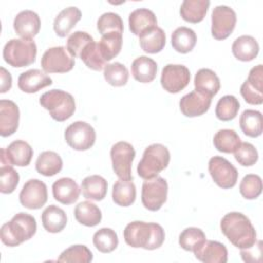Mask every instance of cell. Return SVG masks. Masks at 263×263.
<instances>
[{"label": "cell", "mask_w": 263, "mask_h": 263, "mask_svg": "<svg viewBox=\"0 0 263 263\" xmlns=\"http://www.w3.org/2000/svg\"><path fill=\"white\" fill-rule=\"evenodd\" d=\"M36 171L45 177H51L61 172L63 167V160L61 156L54 151H44L37 157Z\"/></svg>", "instance_id": "obj_32"}, {"label": "cell", "mask_w": 263, "mask_h": 263, "mask_svg": "<svg viewBox=\"0 0 263 263\" xmlns=\"http://www.w3.org/2000/svg\"><path fill=\"white\" fill-rule=\"evenodd\" d=\"M209 173L214 182L223 189L234 187L238 179L236 167L222 156H213L209 160Z\"/></svg>", "instance_id": "obj_11"}, {"label": "cell", "mask_w": 263, "mask_h": 263, "mask_svg": "<svg viewBox=\"0 0 263 263\" xmlns=\"http://www.w3.org/2000/svg\"><path fill=\"white\" fill-rule=\"evenodd\" d=\"M171 154L168 149L162 144L149 145L140 160L137 172L144 180H150L158 176L170 163Z\"/></svg>", "instance_id": "obj_4"}, {"label": "cell", "mask_w": 263, "mask_h": 263, "mask_svg": "<svg viewBox=\"0 0 263 263\" xmlns=\"http://www.w3.org/2000/svg\"><path fill=\"white\" fill-rule=\"evenodd\" d=\"M239 125L245 135L251 138L261 136L263 130V120L260 111L248 109L239 117Z\"/></svg>", "instance_id": "obj_34"}, {"label": "cell", "mask_w": 263, "mask_h": 263, "mask_svg": "<svg viewBox=\"0 0 263 263\" xmlns=\"http://www.w3.org/2000/svg\"><path fill=\"white\" fill-rule=\"evenodd\" d=\"M81 18V11L76 6L63 9L53 21V30L60 37H66Z\"/></svg>", "instance_id": "obj_23"}, {"label": "cell", "mask_w": 263, "mask_h": 263, "mask_svg": "<svg viewBox=\"0 0 263 263\" xmlns=\"http://www.w3.org/2000/svg\"><path fill=\"white\" fill-rule=\"evenodd\" d=\"M0 77H1V85H0V92L4 93L7 90H9L11 88V84H12V78L10 73L4 68L1 67L0 68Z\"/></svg>", "instance_id": "obj_51"}, {"label": "cell", "mask_w": 263, "mask_h": 263, "mask_svg": "<svg viewBox=\"0 0 263 263\" xmlns=\"http://www.w3.org/2000/svg\"><path fill=\"white\" fill-rule=\"evenodd\" d=\"M157 73V64L151 58L141 55L132 63V74L141 83H149L154 80Z\"/></svg>", "instance_id": "obj_27"}, {"label": "cell", "mask_w": 263, "mask_h": 263, "mask_svg": "<svg viewBox=\"0 0 263 263\" xmlns=\"http://www.w3.org/2000/svg\"><path fill=\"white\" fill-rule=\"evenodd\" d=\"M196 34L188 27H179L172 33V46L180 53L191 51L196 44Z\"/></svg>", "instance_id": "obj_35"}, {"label": "cell", "mask_w": 263, "mask_h": 263, "mask_svg": "<svg viewBox=\"0 0 263 263\" xmlns=\"http://www.w3.org/2000/svg\"><path fill=\"white\" fill-rule=\"evenodd\" d=\"M99 50L105 62L111 61L121 50L122 47V34L118 32H110L102 35L98 43Z\"/></svg>", "instance_id": "obj_36"}, {"label": "cell", "mask_w": 263, "mask_h": 263, "mask_svg": "<svg viewBox=\"0 0 263 263\" xmlns=\"http://www.w3.org/2000/svg\"><path fill=\"white\" fill-rule=\"evenodd\" d=\"M80 188L71 178H61L52 184V194L55 200L63 204H72L80 194Z\"/></svg>", "instance_id": "obj_21"}, {"label": "cell", "mask_w": 263, "mask_h": 263, "mask_svg": "<svg viewBox=\"0 0 263 263\" xmlns=\"http://www.w3.org/2000/svg\"><path fill=\"white\" fill-rule=\"evenodd\" d=\"M108 183L99 175H91L81 182V191L85 198L91 200H103L107 194Z\"/></svg>", "instance_id": "obj_29"}, {"label": "cell", "mask_w": 263, "mask_h": 263, "mask_svg": "<svg viewBox=\"0 0 263 263\" xmlns=\"http://www.w3.org/2000/svg\"><path fill=\"white\" fill-rule=\"evenodd\" d=\"M205 239V234L200 228L188 227L181 232L179 236V245L185 251L194 252Z\"/></svg>", "instance_id": "obj_42"}, {"label": "cell", "mask_w": 263, "mask_h": 263, "mask_svg": "<svg viewBox=\"0 0 263 263\" xmlns=\"http://www.w3.org/2000/svg\"><path fill=\"white\" fill-rule=\"evenodd\" d=\"M190 81V71L184 65L167 64L161 71V86L171 93L183 90Z\"/></svg>", "instance_id": "obj_13"}, {"label": "cell", "mask_w": 263, "mask_h": 263, "mask_svg": "<svg viewBox=\"0 0 263 263\" xmlns=\"http://www.w3.org/2000/svg\"><path fill=\"white\" fill-rule=\"evenodd\" d=\"M97 28L102 35H105L110 32L123 33V22L119 14L115 12H105L103 13L98 22Z\"/></svg>", "instance_id": "obj_45"}, {"label": "cell", "mask_w": 263, "mask_h": 263, "mask_svg": "<svg viewBox=\"0 0 263 263\" xmlns=\"http://www.w3.org/2000/svg\"><path fill=\"white\" fill-rule=\"evenodd\" d=\"M20 110L17 105L10 100L0 101V135L8 137L18 127Z\"/></svg>", "instance_id": "obj_18"}, {"label": "cell", "mask_w": 263, "mask_h": 263, "mask_svg": "<svg viewBox=\"0 0 263 263\" xmlns=\"http://www.w3.org/2000/svg\"><path fill=\"white\" fill-rule=\"evenodd\" d=\"M33 157L32 147L23 140L11 142L6 149L0 151L1 165L27 166Z\"/></svg>", "instance_id": "obj_15"}, {"label": "cell", "mask_w": 263, "mask_h": 263, "mask_svg": "<svg viewBox=\"0 0 263 263\" xmlns=\"http://www.w3.org/2000/svg\"><path fill=\"white\" fill-rule=\"evenodd\" d=\"M128 25L132 33L140 36L143 32L156 27L157 18L152 10L148 8H138L129 13Z\"/></svg>", "instance_id": "obj_22"}, {"label": "cell", "mask_w": 263, "mask_h": 263, "mask_svg": "<svg viewBox=\"0 0 263 263\" xmlns=\"http://www.w3.org/2000/svg\"><path fill=\"white\" fill-rule=\"evenodd\" d=\"M128 70L127 68L119 63L107 64L104 68V78L112 86H123L128 80Z\"/></svg>", "instance_id": "obj_41"}, {"label": "cell", "mask_w": 263, "mask_h": 263, "mask_svg": "<svg viewBox=\"0 0 263 263\" xmlns=\"http://www.w3.org/2000/svg\"><path fill=\"white\" fill-rule=\"evenodd\" d=\"M74 216L77 222L87 227H93L102 220V212L99 206L87 200L81 201L76 205Z\"/></svg>", "instance_id": "obj_33"}, {"label": "cell", "mask_w": 263, "mask_h": 263, "mask_svg": "<svg viewBox=\"0 0 263 263\" xmlns=\"http://www.w3.org/2000/svg\"><path fill=\"white\" fill-rule=\"evenodd\" d=\"M92 241L96 249L101 253H111L118 246V236L113 229L104 227L93 234Z\"/></svg>", "instance_id": "obj_39"}, {"label": "cell", "mask_w": 263, "mask_h": 263, "mask_svg": "<svg viewBox=\"0 0 263 263\" xmlns=\"http://www.w3.org/2000/svg\"><path fill=\"white\" fill-rule=\"evenodd\" d=\"M246 81L256 90L263 92V66L259 64L253 67L250 70L248 79Z\"/></svg>", "instance_id": "obj_50"}, {"label": "cell", "mask_w": 263, "mask_h": 263, "mask_svg": "<svg viewBox=\"0 0 263 263\" xmlns=\"http://www.w3.org/2000/svg\"><path fill=\"white\" fill-rule=\"evenodd\" d=\"M20 181L18 173L11 165L0 167V191L4 194L12 193Z\"/></svg>", "instance_id": "obj_47"}, {"label": "cell", "mask_w": 263, "mask_h": 263, "mask_svg": "<svg viewBox=\"0 0 263 263\" xmlns=\"http://www.w3.org/2000/svg\"><path fill=\"white\" fill-rule=\"evenodd\" d=\"M52 84V79L39 69H31L23 72L17 79L18 88L27 93L37 92L38 90Z\"/></svg>", "instance_id": "obj_19"}, {"label": "cell", "mask_w": 263, "mask_h": 263, "mask_svg": "<svg viewBox=\"0 0 263 263\" xmlns=\"http://www.w3.org/2000/svg\"><path fill=\"white\" fill-rule=\"evenodd\" d=\"M67 144L77 151L90 149L96 142L95 128L85 121H75L65 130Z\"/></svg>", "instance_id": "obj_9"}, {"label": "cell", "mask_w": 263, "mask_h": 263, "mask_svg": "<svg viewBox=\"0 0 263 263\" xmlns=\"http://www.w3.org/2000/svg\"><path fill=\"white\" fill-rule=\"evenodd\" d=\"M231 49L233 55L237 60L242 62H250L258 55L259 44L253 36L241 35L233 41Z\"/></svg>", "instance_id": "obj_25"}, {"label": "cell", "mask_w": 263, "mask_h": 263, "mask_svg": "<svg viewBox=\"0 0 263 263\" xmlns=\"http://www.w3.org/2000/svg\"><path fill=\"white\" fill-rule=\"evenodd\" d=\"M41 221L44 229L50 233L61 232L67 225V215L65 211L58 205H48L41 215Z\"/></svg>", "instance_id": "obj_28"}, {"label": "cell", "mask_w": 263, "mask_h": 263, "mask_svg": "<svg viewBox=\"0 0 263 263\" xmlns=\"http://www.w3.org/2000/svg\"><path fill=\"white\" fill-rule=\"evenodd\" d=\"M37 55V46L32 39H10L3 48L4 61L14 68L33 64Z\"/></svg>", "instance_id": "obj_6"}, {"label": "cell", "mask_w": 263, "mask_h": 263, "mask_svg": "<svg viewBox=\"0 0 263 263\" xmlns=\"http://www.w3.org/2000/svg\"><path fill=\"white\" fill-rule=\"evenodd\" d=\"M212 98L197 90H193L180 100V110L186 117H196L204 114L211 106Z\"/></svg>", "instance_id": "obj_16"}, {"label": "cell", "mask_w": 263, "mask_h": 263, "mask_svg": "<svg viewBox=\"0 0 263 263\" xmlns=\"http://www.w3.org/2000/svg\"><path fill=\"white\" fill-rule=\"evenodd\" d=\"M79 58L86 65V67L95 71H101L106 66V62L100 53L99 45L95 40L89 42L82 49V51L79 54Z\"/></svg>", "instance_id": "obj_43"}, {"label": "cell", "mask_w": 263, "mask_h": 263, "mask_svg": "<svg viewBox=\"0 0 263 263\" xmlns=\"http://www.w3.org/2000/svg\"><path fill=\"white\" fill-rule=\"evenodd\" d=\"M234 158L242 166H252L258 161V151L251 143L242 142L234 151Z\"/></svg>", "instance_id": "obj_48"}, {"label": "cell", "mask_w": 263, "mask_h": 263, "mask_svg": "<svg viewBox=\"0 0 263 263\" xmlns=\"http://www.w3.org/2000/svg\"><path fill=\"white\" fill-rule=\"evenodd\" d=\"M236 25V13L227 5H218L212 12V36L224 40L230 36Z\"/></svg>", "instance_id": "obj_12"}, {"label": "cell", "mask_w": 263, "mask_h": 263, "mask_svg": "<svg viewBox=\"0 0 263 263\" xmlns=\"http://www.w3.org/2000/svg\"><path fill=\"white\" fill-rule=\"evenodd\" d=\"M74 65V58L64 46L50 47L41 58V67L46 73H66L71 71Z\"/></svg>", "instance_id": "obj_10"}, {"label": "cell", "mask_w": 263, "mask_h": 263, "mask_svg": "<svg viewBox=\"0 0 263 263\" xmlns=\"http://www.w3.org/2000/svg\"><path fill=\"white\" fill-rule=\"evenodd\" d=\"M222 233L236 248L250 249L256 245L257 233L250 219L238 212L226 214L221 222Z\"/></svg>", "instance_id": "obj_1"}, {"label": "cell", "mask_w": 263, "mask_h": 263, "mask_svg": "<svg viewBox=\"0 0 263 263\" xmlns=\"http://www.w3.org/2000/svg\"><path fill=\"white\" fill-rule=\"evenodd\" d=\"M195 258L204 263H226L228 252L226 247L216 240H204L194 252Z\"/></svg>", "instance_id": "obj_20"}, {"label": "cell", "mask_w": 263, "mask_h": 263, "mask_svg": "<svg viewBox=\"0 0 263 263\" xmlns=\"http://www.w3.org/2000/svg\"><path fill=\"white\" fill-rule=\"evenodd\" d=\"M125 242L132 248L155 250L162 246L165 233L157 223L134 221L128 223L123 230Z\"/></svg>", "instance_id": "obj_2"}, {"label": "cell", "mask_w": 263, "mask_h": 263, "mask_svg": "<svg viewBox=\"0 0 263 263\" xmlns=\"http://www.w3.org/2000/svg\"><path fill=\"white\" fill-rule=\"evenodd\" d=\"M110 156L116 176L121 180H132V163L136 156L133 145L124 141L117 142L111 147Z\"/></svg>", "instance_id": "obj_7"}, {"label": "cell", "mask_w": 263, "mask_h": 263, "mask_svg": "<svg viewBox=\"0 0 263 263\" xmlns=\"http://www.w3.org/2000/svg\"><path fill=\"white\" fill-rule=\"evenodd\" d=\"M18 197L23 206L29 210H38L47 201V187L38 179H30L24 184Z\"/></svg>", "instance_id": "obj_14"}, {"label": "cell", "mask_w": 263, "mask_h": 263, "mask_svg": "<svg viewBox=\"0 0 263 263\" xmlns=\"http://www.w3.org/2000/svg\"><path fill=\"white\" fill-rule=\"evenodd\" d=\"M240 95L248 104L261 105L263 103V92L253 88L247 81H245L240 86Z\"/></svg>", "instance_id": "obj_49"}, {"label": "cell", "mask_w": 263, "mask_h": 263, "mask_svg": "<svg viewBox=\"0 0 263 263\" xmlns=\"http://www.w3.org/2000/svg\"><path fill=\"white\" fill-rule=\"evenodd\" d=\"M167 182L162 177H155L150 180H145L142 186V203L145 209L156 212L166 201L167 197Z\"/></svg>", "instance_id": "obj_8"}, {"label": "cell", "mask_w": 263, "mask_h": 263, "mask_svg": "<svg viewBox=\"0 0 263 263\" xmlns=\"http://www.w3.org/2000/svg\"><path fill=\"white\" fill-rule=\"evenodd\" d=\"M39 103L49 112L51 118L59 122L69 119L76 109L73 96L62 89H51L44 92L40 97Z\"/></svg>", "instance_id": "obj_5"}, {"label": "cell", "mask_w": 263, "mask_h": 263, "mask_svg": "<svg viewBox=\"0 0 263 263\" xmlns=\"http://www.w3.org/2000/svg\"><path fill=\"white\" fill-rule=\"evenodd\" d=\"M36 219L30 214L21 212L2 225L0 230L1 241L8 247H16L30 239L36 233Z\"/></svg>", "instance_id": "obj_3"}, {"label": "cell", "mask_w": 263, "mask_h": 263, "mask_svg": "<svg viewBox=\"0 0 263 263\" xmlns=\"http://www.w3.org/2000/svg\"><path fill=\"white\" fill-rule=\"evenodd\" d=\"M93 41V38L84 31H76L72 33L67 39V50L73 58H79L82 49Z\"/></svg>", "instance_id": "obj_46"}, {"label": "cell", "mask_w": 263, "mask_h": 263, "mask_svg": "<svg viewBox=\"0 0 263 263\" xmlns=\"http://www.w3.org/2000/svg\"><path fill=\"white\" fill-rule=\"evenodd\" d=\"M41 21L39 15L33 10H23L16 14L13 20V29L15 33L24 39H32L40 30Z\"/></svg>", "instance_id": "obj_17"}, {"label": "cell", "mask_w": 263, "mask_h": 263, "mask_svg": "<svg viewBox=\"0 0 263 263\" xmlns=\"http://www.w3.org/2000/svg\"><path fill=\"white\" fill-rule=\"evenodd\" d=\"M166 36L164 31L159 27H153L139 36L141 48L148 53H157L161 51L165 45Z\"/></svg>", "instance_id": "obj_26"}, {"label": "cell", "mask_w": 263, "mask_h": 263, "mask_svg": "<svg viewBox=\"0 0 263 263\" xmlns=\"http://www.w3.org/2000/svg\"><path fill=\"white\" fill-rule=\"evenodd\" d=\"M209 6V0H184L180 7V14L184 21L197 24L204 18Z\"/></svg>", "instance_id": "obj_30"}, {"label": "cell", "mask_w": 263, "mask_h": 263, "mask_svg": "<svg viewBox=\"0 0 263 263\" xmlns=\"http://www.w3.org/2000/svg\"><path fill=\"white\" fill-rule=\"evenodd\" d=\"M239 192L246 199H255L262 192V179L255 174L246 175L240 184Z\"/></svg>", "instance_id": "obj_44"}, {"label": "cell", "mask_w": 263, "mask_h": 263, "mask_svg": "<svg viewBox=\"0 0 263 263\" xmlns=\"http://www.w3.org/2000/svg\"><path fill=\"white\" fill-rule=\"evenodd\" d=\"M136 186L132 180H117L112 189V199L120 206H129L136 200Z\"/></svg>", "instance_id": "obj_31"}, {"label": "cell", "mask_w": 263, "mask_h": 263, "mask_svg": "<svg viewBox=\"0 0 263 263\" xmlns=\"http://www.w3.org/2000/svg\"><path fill=\"white\" fill-rule=\"evenodd\" d=\"M240 108L238 100L231 95H226L219 99L216 105V116L222 121H230L234 119Z\"/></svg>", "instance_id": "obj_38"}, {"label": "cell", "mask_w": 263, "mask_h": 263, "mask_svg": "<svg viewBox=\"0 0 263 263\" xmlns=\"http://www.w3.org/2000/svg\"><path fill=\"white\" fill-rule=\"evenodd\" d=\"M213 142L215 148L223 153H234L241 143L237 133L228 128L218 130L214 136Z\"/></svg>", "instance_id": "obj_37"}, {"label": "cell", "mask_w": 263, "mask_h": 263, "mask_svg": "<svg viewBox=\"0 0 263 263\" xmlns=\"http://www.w3.org/2000/svg\"><path fill=\"white\" fill-rule=\"evenodd\" d=\"M194 86L195 90L213 98L220 90L221 84L219 77L213 70L202 68L194 76Z\"/></svg>", "instance_id": "obj_24"}, {"label": "cell", "mask_w": 263, "mask_h": 263, "mask_svg": "<svg viewBox=\"0 0 263 263\" xmlns=\"http://www.w3.org/2000/svg\"><path fill=\"white\" fill-rule=\"evenodd\" d=\"M58 261L67 263H88L92 261V253L86 246L74 245L63 251Z\"/></svg>", "instance_id": "obj_40"}]
</instances>
